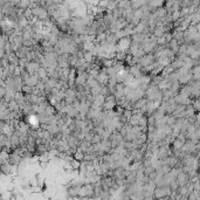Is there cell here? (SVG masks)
<instances>
[{
	"instance_id": "cell-1",
	"label": "cell",
	"mask_w": 200,
	"mask_h": 200,
	"mask_svg": "<svg viewBox=\"0 0 200 200\" xmlns=\"http://www.w3.org/2000/svg\"><path fill=\"white\" fill-rule=\"evenodd\" d=\"M156 61V58H155V54L153 53H150V54H145L143 58H141V63L143 67H148L150 66L151 63H153Z\"/></svg>"
},
{
	"instance_id": "cell-2",
	"label": "cell",
	"mask_w": 200,
	"mask_h": 200,
	"mask_svg": "<svg viewBox=\"0 0 200 200\" xmlns=\"http://www.w3.org/2000/svg\"><path fill=\"white\" fill-rule=\"evenodd\" d=\"M109 79H110V76H109L108 73H105V72H100V74L97 75V77H96V80L98 81V83L102 84V86L108 84Z\"/></svg>"
},
{
	"instance_id": "cell-3",
	"label": "cell",
	"mask_w": 200,
	"mask_h": 200,
	"mask_svg": "<svg viewBox=\"0 0 200 200\" xmlns=\"http://www.w3.org/2000/svg\"><path fill=\"white\" fill-rule=\"evenodd\" d=\"M193 80V74L192 72L190 70L187 74H184L180 76V79H179V82L181 83V86H185V84H188L190 82Z\"/></svg>"
},
{
	"instance_id": "cell-4",
	"label": "cell",
	"mask_w": 200,
	"mask_h": 200,
	"mask_svg": "<svg viewBox=\"0 0 200 200\" xmlns=\"http://www.w3.org/2000/svg\"><path fill=\"white\" fill-rule=\"evenodd\" d=\"M22 159H23V157H22L21 155L16 153L15 151H12V153H11V158H9V162L13 164V165H18V164L21 162Z\"/></svg>"
},
{
	"instance_id": "cell-5",
	"label": "cell",
	"mask_w": 200,
	"mask_h": 200,
	"mask_svg": "<svg viewBox=\"0 0 200 200\" xmlns=\"http://www.w3.org/2000/svg\"><path fill=\"white\" fill-rule=\"evenodd\" d=\"M9 158H11V153L9 151H7L6 149H2L1 150V153H0V163L5 164L9 162Z\"/></svg>"
},
{
	"instance_id": "cell-6",
	"label": "cell",
	"mask_w": 200,
	"mask_h": 200,
	"mask_svg": "<svg viewBox=\"0 0 200 200\" xmlns=\"http://www.w3.org/2000/svg\"><path fill=\"white\" fill-rule=\"evenodd\" d=\"M180 88H181V83L179 82V80L178 81H173L172 82V84H171V93H172V95L173 96H176L177 94H179V91H180Z\"/></svg>"
},
{
	"instance_id": "cell-7",
	"label": "cell",
	"mask_w": 200,
	"mask_h": 200,
	"mask_svg": "<svg viewBox=\"0 0 200 200\" xmlns=\"http://www.w3.org/2000/svg\"><path fill=\"white\" fill-rule=\"evenodd\" d=\"M166 47H167V48H170L171 51H173L176 54H178V51H179V41L176 40V39L173 37L169 44H166Z\"/></svg>"
},
{
	"instance_id": "cell-8",
	"label": "cell",
	"mask_w": 200,
	"mask_h": 200,
	"mask_svg": "<svg viewBox=\"0 0 200 200\" xmlns=\"http://www.w3.org/2000/svg\"><path fill=\"white\" fill-rule=\"evenodd\" d=\"M12 170H13V164L11 163V162L5 163V164H1V172H2L4 176L9 174V173L12 172Z\"/></svg>"
},
{
	"instance_id": "cell-9",
	"label": "cell",
	"mask_w": 200,
	"mask_h": 200,
	"mask_svg": "<svg viewBox=\"0 0 200 200\" xmlns=\"http://www.w3.org/2000/svg\"><path fill=\"white\" fill-rule=\"evenodd\" d=\"M14 100L19 104H22V103H25V102H27V101H26V95H25V93H22L21 90L15 93Z\"/></svg>"
},
{
	"instance_id": "cell-10",
	"label": "cell",
	"mask_w": 200,
	"mask_h": 200,
	"mask_svg": "<svg viewBox=\"0 0 200 200\" xmlns=\"http://www.w3.org/2000/svg\"><path fill=\"white\" fill-rule=\"evenodd\" d=\"M116 105H117V102L116 101H105L103 104V110H114L115 108H116Z\"/></svg>"
},
{
	"instance_id": "cell-11",
	"label": "cell",
	"mask_w": 200,
	"mask_h": 200,
	"mask_svg": "<svg viewBox=\"0 0 200 200\" xmlns=\"http://www.w3.org/2000/svg\"><path fill=\"white\" fill-rule=\"evenodd\" d=\"M91 145H93V143H91V142H90V141H87V139H83V141L80 142V145H79V148L81 149L82 151H83V152L86 153V152L88 151V149L90 148Z\"/></svg>"
},
{
	"instance_id": "cell-12",
	"label": "cell",
	"mask_w": 200,
	"mask_h": 200,
	"mask_svg": "<svg viewBox=\"0 0 200 200\" xmlns=\"http://www.w3.org/2000/svg\"><path fill=\"white\" fill-rule=\"evenodd\" d=\"M47 151H49L48 150V146L46 145V144H39V145H37V148H35V155L40 156L42 155V153H44V152H47Z\"/></svg>"
},
{
	"instance_id": "cell-13",
	"label": "cell",
	"mask_w": 200,
	"mask_h": 200,
	"mask_svg": "<svg viewBox=\"0 0 200 200\" xmlns=\"http://www.w3.org/2000/svg\"><path fill=\"white\" fill-rule=\"evenodd\" d=\"M6 81V87L7 89H15V81H14V76H8L5 79ZM16 90V89H15Z\"/></svg>"
},
{
	"instance_id": "cell-14",
	"label": "cell",
	"mask_w": 200,
	"mask_h": 200,
	"mask_svg": "<svg viewBox=\"0 0 200 200\" xmlns=\"http://www.w3.org/2000/svg\"><path fill=\"white\" fill-rule=\"evenodd\" d=\"M129 7H131V0H119L118 1V8L126 9Z\"/></svg>"
},
{
	"instance_id": "cell-15",
	"label": "cell",
	"mask_w": 200,
	"mask_h": 200,
	"mask_svg": "<svg viewBox=\"0 0 200 200\" xmlns=\"http://www.w3.org/2000/svg\"><path fill=\"white\" fill-rule=\"evenodd\" d=\"M184 144H185L184 142H181L179 138L176 137V138H174V141L172 142V149H173V150H179V149L183 148V145H184Z\"/></svg>"
},
{
	"instance_id": "cell-16",
	"label": "cell",
	"mask_w": 200,
	"mask_h": 200,
	"mask_svg": "<svg viewBox=\"0 0 200 200\" xmlns=\"http://www.w3.org/2000/svg\"><path fill=\"white\" fill-rule=\"evenodd\" d=\"M74 158L75 159H77V160H80V162L84 160V152H83L80 148H77V151L74 153Z\"/></svg>"
},
{
	"instance_id": "cell-17",
	"label": "cell",
	"mask_w": 200,
	"mask_h": 200,
	"mask_svg": "<svg viewBox=\"0 0 200 200\" xmlns=\"http://www.w3.org/2000/svg\"><path fill=\"white\" fill-rule=\"evenodd\" d=\"M118 8V0H109V5H108V9L109 11H115Z\"/></svg>"
},
{
	"instance_id": "cell-18",
	"label": "cell",
	"mask_w": 200,
	"mask_h": 200,
	"mask_svg": "<svg viewBox=\"0 0 200 200\" xmlns=\"http://www.w3.org/2000/svg\"><path fill=\"white\" fill-rule=\"evenodd\" d=\"M79 198H88V190L84 185H82L80 187V191H79Z\"/></svg>"
},
{
	"instance_id": "cell-19",
	"label": "cell",
	"mask_w": 200,
	"mask_h": 200,
	"mask_svg": "<svg viewBox=\"0 0 200 200\" xmlns=\"http://www.w3.org/2000/svg\"><path fill=\"white\" fill-rule=\"evenodd\" d=\"M51 158H52V157H51L49 151H47V152H44V153H42V155H40V157H39V160H40V162H46V163H48Z\"/></svg>"
},
{
	"instance_id": "cell-20",
	"label": "cell",
	"mask_w": 200,
	"mask_h": 200,
	"mask_svg": "<svg viewBox=\"0 0 200 200\" xmlns=\"http://www.w3.org/2000/svg\"><path fill=\"white\" fill-rule=\"evenodd\" d=\"M37 74L39 76L41 77V79H44V77H48V73H47V68L44 66H41L39 68V70H37Z\"/></svg>"
},
{
	"instance_id": "cell-21",
	"label": "cell",
	"mask_w": 200,
	"mask_h": 200,
	"mask_svg": "<svg viewBox=\"0 0 200 200\" xmlns=\"http://www.w3.org/2000/svg\"><path fill=\"white\" fill-rule=\"evenodd\" d=\"M33 90H34V87L33 86H28V84H23L22 87V93H25V95L27 94H33Z\"/></svg>"
},
{
	"instance_id": "cell-22",
	"label": "cell",
	"mask_w": 200,
	"mask_h": 200,
	"mask_svg": "<svg viewBox=\"0 0 200 200\" xmlns=\"http://www.w3.org/2000/svg\"><path fill=\"white\" fill-rule=\"evenodd\" d=\"M171 18H172V21H177L181 18V11H174L171 13Z\"/></svg>"
},
{
	"instance_id": "cell-23",
	"label": "cell",
	"mask_w": 200,
	"mask_h": 200,
	"mask_svg": "<svg viewBox=\"0 0 200 200\" xmlns=\"http://www.w3.org/2000/svg\"><path fill=\"white\" fill-rule=\"evenodd\" d=\"M103 141V137H102V135H100V133H95L94 132V136H93V139H91V143L93 144H95V143H101V142Z\"/></svg>"
},
{
	"instance_id": "cell-24",
	"label": "cell",
	"mask_w": 200,
	"mask_h": 200,
	"mask_svg": "<svg viewBox=\"0 0 200 200\" xmlns=\"http://www.w3.org/2000/svg\"><path fill=\"white\" fill-rule=\"evenodd\" d=\"M108 5H109V0H100L98 4H97V6L100 8H102V9H104V11L108 9Z\"/></svg>"
},
{
	"instance_id": "cell-25",
	"label": "cell",
	"mask_w": 200,
	"mask_h": 200,
	"mask_svg": "<svg viewBox=\"0 0 200 200\" xmlns=\"http://www.w3.org/2000/svg\"><path fill=\"white\" fill-rule=\"evenodd\" d=\"M101 94H102V95H104L105 97L109 96V95L111 94L110 88L108 87V84H105V86H102V89H101Z\"/></svg>"
},
{
	"instance_id": "cell-26",
	"label": "cell",
	"mask_w": 200,
	"mask_h": 200,
	"mask_svg": "<svg viewBox=\"0 0 200 200\" xmlns=\"http://www.w3.org/2000/svg\"><path fill=\"white\" fill-rule=\"evenodd\" d=\"M70 165H72V167H73V170H79L80 167H81V162L80 160H77V159H73L72 162H70Z\"/></svg>"
},
{
	"instance_id": "cell-27",
	"label": "cell",
	"mask_w": 200,
	"mask_h": 200,
	"mask_svg": "<svg viewBox=\"0 0 200 200\" xmlns=\"http://www.w3.org/2000/svg\"><path fill=\"white\" fill-rule=\"evenodd\" d=\"M30 5V0H21L20 1V4L16 6V7H21L23 9H26V8H28Z\"/></svg>"
},
{
	"instance_id": "cell-28",
	"label": "cell",
	"mask_w": 200,
	"mask_h": 200,
	"mask_svg": "<svg viewBox=\"0 0 200 200\" xmlns=\"http://www.w3.org/2000/svg\"><path fill=\"white\" fill-rule=\"evenodd\" d=\"M192 105L194 107V109H195V111H197V112H198V111H200V98H199V97L193 100Z\"/></svg>"
},
{
	"instance_id": "cell-29",
	"label": "cell",
	"mask_w": 200,
	"mask_h": 200,
	"mask_svg": "<svg viewBox=\"0 0 200 200\" xmlns=\"http://www.w3.org/2000/svg\"><path fill=\"white\" fill-rule=\"evenodd\" d=\"M28 62H30V60L27 59V58H22V59L19 60V66L21 67V68H26V66L28 65Z\"/></svg>"
},
{
	"instance_id": "cell-30",
	"label": "cell",
	"mask_w": 200,
	"mask_h": 200,
	"mask_svg": "<svg viewBox=\"0 0 200 200\" xmlns=\"http://www.w3.org/2000/svg\"><path fill=\"white\" fill-rule=\"evenodd\" d=\"M170 187L172 191H178V188H179V184H178L177 179H174V180H172L170 183Z\"/></svg>"
},
{
	"instance_id": "cell-31",
	"label": "cell",
	"mask_w": 200,
	"mask_h": 200,
	"mask_svg": "<svg viewBox=\"0 0 200 200\" xmlns=\"http://www.w3.org/2000/svg\"><path fill=\"white\" fill-rule=\"evenodd\" d=\"M8 66H9V61H8L7 56L1 58V68H7Z\"/></svg>"
},
{
	"instance_id": "cell-32",
	"label": "cell",
	"mask_w": 200,
	"mask_h": 200,
	"mask_svg": "<svg viewBox=\"0 0 200 200\" xmlns=\"http://www.w3.org/2000/svg\"><path fill=\"white\" fill-rule=\"evenodd\" d=\"M138 125H148V116L144 115L143 117H141L139 122H138Z\"/></svg>"
},
{
	"instance_id": "cell-33",
	"label": "cell",
	"mask_w": 200,
	"mask_h": 200,
	"mask_svg": "<svg viewBox=\"0 0 200 200\" xmlns=\"http://www.w3.org/2000/svg\"><path fill=\"white\" fill-rule=\"evenodd\" d=\"M123 115H124V116H125L128 119H130L131 117H132L133 111L132 110H129V109H124V111H123Z\"/></svg>"
},
{
	"instance_id": "cell-34",
	"label": "cell",
	"mask_w": 200,
	"mask_h": 200,
	"mask_svg": "<svg viewBox=\"0 0 200 200\" xmlns=\"http://www.w3.org/2000/svg\"><path fill=\"white\" fill-rule=\"evenodd\" d=\"M6 93H7V87H5V86H0V97H1V98L5 97Z\"/></svg>"
},
{
	"instance_id": "cell-35",
	"label": "cell",
	"mask_w": 200,
	"mask_h": 200,
	"mask_svg": "<svg viewBox=\"0 0 200 200\" xmlns=\"http://www.w3.org/2000/svg\"><path fill=\"white\" fill-rule=\"evenodd\" d=\"M157 176H158L157 171H153V172H151V173H150L149 178H150V180H156V179H157Z\"/></svg>"
}]
</instances>
